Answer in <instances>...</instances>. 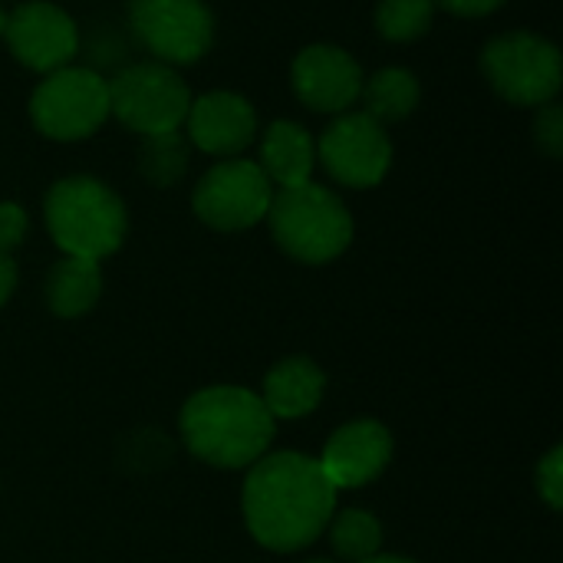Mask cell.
<instances>
[{"instance_id":"1","label":"cell","mask_w":563,"mask_h":563,"mask_svg":"<svg viewBox=\"0 0 563 563\" xmlns=\"http://www.w3.org/2000/svg\"><path fill=\"white\" fill-rule=\"evenodd\" d=\"M244 521L247 531L267 551L290 554L313 544L336 508V488L310 455L274 452L251 465L244 482Z\"/></svg>"},{"instance_id":"2","label":"cell","mask_w":563,"mask_h":563,"mask_svg":"<svg viewBox=\"0 0 563 563\" xmlns=\"http://www.w3.org/2000/svg\"><path fill=\"white\" fill-rule=\"evenodd\" d=\"M181 439L195 459L214 468H247L267 455L274 416L247 389H201L181 409Z\"/></svg>"},{"instance_id":"3","label":"cell","mask_w":563,"mask_h":563,"mask_svg":"<svg viewBox=\"0 0 563 563\" xmlns=\"http://www.w3.org/2000/svg\"><path fill=\"white\" fill-rule=\"evenodd\" d=\"M46 228L69 257L102 261L125 238V208L115 191L89 175L63 178L46 195Z\"/></svg>"},{"instance_id":"4","label":"cell","mask_w":563,"mask_h":563,"mask_svg":"<svg viewBox=\"0 0 563 563\" xmlns=\"http://www.w3.org/2000/svg\"><path fill=\"white\" fill-rule=\"evenodd\" d=\"M274 241L303 264H327L353 241V218L346 205L323 185L280 188L267 208Z\"/></svg>"},{"instance_id":"5","label":"cell","mask_w":563,"mask_h":563,"mask_svg":"<svg viewBox=\"0 0 563 563\" xmlns=\"http://www.w3.org/2000/svg\"><path fill=\"white\" fill-rule=\"evenodd\" d=\"M191 106L188 82L165 63H139L109 82V115L139 135L175 132Z\"/></svg>"},{"instance_id":"6","label":"cell","mask_w":563,"mask_h":563,"mask_svg":"<svg viewBox=\"0 0 563 563\" xmlns=\"http://www.w3.org/2000/svg\"><path fill=\"white\" fill-rule=\"evenodd\" d=\"M482 66L495 92L515 106H548L561 89V49L538 33H505L492 40L482 53Z\"/></svg>"},{"instance_id":"7","label":"cell","mask_w":563,"mask_h":563,"mask_svg":"<svg viewBox=\"0 0 563 563\" xmlns=\"http://www.w3.org/2000/svg\"><path fill=\"white\" fill-rule=\"evenodd\" d=\"M30 119L46 139H86L109 119V82L92 69L73 66L46 73L30 96Z\"/></svg>"},{"instance_id":"8","label":"cell","mask_w":563,"mask_h":563,"mask_svg":"<svg viewBox=\"0 0 563 563\" xmlns=\"http://www.w3.org/2000/svg\"><path fill=\"white\" fill-rule=\"evenodd\" d=\"M129 23L165 66L195 63L214 43V16L205 0H129Z\"/></svg>"},{"instance_id":"9","label":"cell","mask_w":563,"mask_h":563,"mask_svg":"<svg viewBox=\"0 0 563 563\" xmlns=\"http://www.w3.org/2000/svg\"><path fill=\"white\" fill-rule=\"evenodd\" d=\"M274 185L257 162L228 158L214 165L195 188V214L214 231H244L267 218Z\"/></svg>"},{"instance_id":"10","label":"cell","mask_w":563,"mask_h":563,"mask_svg":"<svg viewBox=\"0 0 563 563\" xmlns=\"http://www.w3.org/2000/svg\"><path fill=\"white\" fill-rule=\"evenodd\" d=\"M317 158L333 181L346 188H373L393 165V142L366 112H343L317 142Z\"/></svg>"},{"instance_id":"11","label":"cell","mask_w":563,"mask_h":563,"mask_svg":"<svg viewBox=\"0 0 563 563\" xmlns=\"http://www.w3.org/2000/svg\"><path fill=\"white\" fill-rule=\"evenodd\" d=\"M3 40L10 53L33 73H56L79 49V30L73 16L43 0L23 3L7 13Z\"/></svg>"},{"instance_id":"12","label":"cell","mask_w":563,"mask_h":563,"mask_svg":"<svg viewBox=\"0 0 563 563\" xmlns=\"http://www.w3.org/2000/svg\"><path fill=\"white\" fill-rule=\"evenodd\" d=\"M294 92L300 102H307L317 112H346L363 89V73L360 63L330 43L307 46L290 69Z\"/></svg>"},{"instance_id":"13","label":"cell","mask_w":563,"mask_h":563,"mask_svg":"<svg viewBox=\"0 0 563 563\" xmlns=\"http://www.w3.org/2000/svg\"><path fill=\"white\" fill-rule=\"evenodd\" d=\"M389 459H393V439L386 426L363 419L336 429L317 462L327 482L336 492H343V488H363L373 478H379Z\"/></svg>"},{"instance_id":"14","label":"cell","mask_w":563,"mask_h":563,"mask_svg":"<svg viewBox=\"0 0 563 563\" xmlns=\"http://www.w3.org/2000/svg\"><path fill=\"white\" fill-rule=\"evenodd\" d=\"M188 139L208 155H238L257 135V112L238 92H205L191 99L185 115Z\"/></svg>"},{"instance_id":"15","label":"cell","mask_w":563,"mask_h":563,"mask_svg":"<svg viewBox=\"0 0 563 563\" xmlns=\"http://www.w3.org/2000/svg\"><path fill=\"white\" fill-rule=\"evenodd\" d=\"M317 165V145L297 122H271L261 139V172L277 188L307 185Z\"/></svg>"},{"instance_id":"16","label":"cell","mask_w":563,"mask_h":563,"mask_svg":"<svg viewBox=\"0 0 563 563\" xmlns=\"http://www.w3.org/2000/svg\"><path fill=\"white\" fill-rule=\"evenodd\" d=\"M323 386L327 376L320 373V366L307 356H294L267 373L261 402L274 419H300L320 406Z\"/></svg>"},{"instance_id":"17","label":"cell","mask_w":563,"mask_h":563,"mask_svg":"<svg viewBox=\"0 0 563 563\" xmlns=\"http://www.w3.org/2000/svg\"><path fill=\"white\" fill-rule=\"evenodd\" d=\"M102 294V271L99 261H86V257H63L59 264H53L49 277H46V300L49 310L56 317H82L96 307Z\"/></svg>"},{"instance_id":"18","label":"cell","mask_w":563,"mask_h":563,"mask_svg":"<svg viewBox=\"0 0 563 563\" xmlns=\"http://www.w3.org/2000/svg\"><path fill=\"white\" fill-rule=\"evenodd\" d=\"M419 79L402 69V66H386L379 73H373L363 89H360V99H363V112L373 115L376 122H399L406 119L416 106H419Z\"/></svg>"},{"instance_id":"19","label":"cell","mask_w":563,"mask_h":563,"mask_svg":"<svg viewBox=\"0 0 563 563\" xmlns=\"http://www.w3.org/2000/svg\"><path fill=\"white\" fill-rule=\"evenodd\" d=\"M139 172L155 185L168 188L181 181L188 172V142L185 135L175 132H158V135H142V152H139Z\"/></svg>"},{"instance_id":"20","label":"cell","mask_w":563,"mask_h":563,"mask_svg":"<svg viewBox=\"0 0 563 563\" xmlns=\"http://www.w3.org/2000/svg\"><path fill=\"white\" fill-rule=\"evenodd\" d=\"M330 541L336 548V554L350 563H363L369 558L379 554V544H383V525L369 515V511H360V508H350V511H340L333 528H330Z\"/></svg>"},{"instance_id":"21","label":"cell","mask_w":563,"mask_h":563,"mask_svg":"<svg viewBox=\"0 0 563 563\" xmlns=\"http://www.w3.org/2000/svg\"><path fill=\"white\" fill-rule=\"evenodd\" d=\"M435 0H383L376 10V26L386 40L409 43L432 26Z\"/></svg>"},{"instance_id":"22","label":"cell","mask_w":563,"mask_h":563,"mask_svg":"<svg viewBox=\"0 0 563 563\" xmlns=\"http://www.w3.org/2000/svg\"><path fill=\"white\" fill-rule=\"evenodd\" d=\"M538 492H541V498L554 508V511H561L563 505V449H551L548 452V459L538 465Z\"/></svg>"},{"instance_id":"23","label":"cell","mask_w":563,"mask_h":563,"mask_svg":"<svg viewBox=\"0 0 563 563\" xmlns=\"http://www.w3.org/2000/svg\"><path fill=\"white\" fill-rule=\"evenodd\" d=\"M534 139H538V145H541L551 158H558L563 152V112L558 102L541 106L538 122H534Z\"/></svg>"},{"instance_id":"24","label":"cell","mask_w":563,"mask_h":563,"mask_svg":"<svg viewBox=\"0 0 563 563\" xmlns=\"http://www.w3.org/2000/svg\"><path fill=\"white\" fill-rule=\"evenodd\" d=\"M26 211L16 201H0V254H10L26 238Z\"/></svg>"},{"instance_id":"25","label":"cell","mask_w":563,"mask_h":563,"mask_svg":"<svg viewBox=\"0 0 563 563\" xmlns=\"http://www.w3.org/2000/svg\"><path fill=\"white\" fill-rule=\"evenodd\" d=\"M445 10L459 13V16H485L492 10H498L505 0H439Z\"/></svg>"},{"instance_id":"26","label":"cell","mask_w":563,"mask_h":563,"mask_svg":"<svg viewBox=\"0 0 563 563\" xmlns=\"http://www.w3.org/2000/svg\"><path fill=\"white\" fill-rule=\"evenodd\" d=\"M13 287H16V264L10 261V254H0V307L10 300Z\"/></svg>"},{"instance_id":"27","label":"cell","mask_w":563,"mask_h":563,"mask_svg":"<svg viewBox=\"0 0 563 563\" xmlns=\"http://www.w3.org/2000/svg\"><path fill=\"white\" fill-rule=\"evenodd\" d=\"M363 563H416V561H406V558H383V554H376V558H369V561Z\"/></svg>"},{"instance_id":"28","label":"cell","mask_w":563,"mask_h":563,"mask_svg":"<svg viewBox=\"0 0 563 563\" xmlns=\"http://www.w3.org/2000/svg\"><path fill=\"white\" fill-rule=\"evenodd\" d=\"M3 26H7V10L0 7V36H3Z\"/></svg>"},{"instance_id":"29","label":"cell","mask_w":563,"mask_h":563,"mask_svg":"<svg viewBox=\"0 0 563 563\" xmlns=\"http://www.w3.org/2000/svg\"><path fill=\"white\" fill-rule=\"evenodd\" d=\"M307 563H327V561H307Z\"/></svg>"}]
</instances>
